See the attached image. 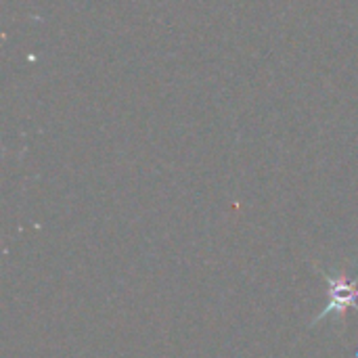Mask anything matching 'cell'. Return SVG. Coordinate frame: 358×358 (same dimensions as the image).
I'll list each match as a JSON object with an SVG mask.
<instances>
[{
    "label": "cell",
    "instance_id": "cell-1",
    "mask_svg": "<svg viewBox=\"0 0 358 358\" xmlns=\"http://www.w3.org/2000/svg\"><path fill=\"white\" fill-rule=\"evenodd\" d=\"M321 273L329 283V304L323 313H319L315 323L327 319L329 315H336L340 321H344L350 308L358 310V277H346L342 273H327V271Z\"/></svg>",
    "mask_w": 358,
    "mask_h": 358
}]
</instances>
